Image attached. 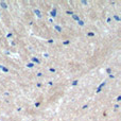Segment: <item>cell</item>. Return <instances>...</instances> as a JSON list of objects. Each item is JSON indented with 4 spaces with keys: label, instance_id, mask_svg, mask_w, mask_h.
I'll return each instance as SVG.
<instances>
[{
    "label": "cell",
    "instance_id": "obj_8",
    "mask_svg": "<svg viewBox=\"0 0 121 121\" xmlns=\"http://www.w3.org/2000/svg\"><path fill=\"white\" fill-rule=\"evenodd\" d=\"M1 69H2V70H4V71H5V72H7V71H9V70H7V68H4V67H1Z\"/></svg>",
    "mask_w": 121,
    "mask_h": 121
},
{
    "label": "cell",
    "instance_id": "obj_1",
    "mask_svg": "<svg viewBox=\"0 0 121 121\" xmlns=\"http://www.w3.org/2000/svg\"><path fill=\"white\" fill-rule=\"evenodd\" d=\"M0 7H3V9H7V3H5L4 1H1V2H0Z\"/></svg>",
    "mask_w": 121,
    "mask_h": 121
},
{
    "label": "cell",
    "instance_id": "obj_4",
    "mask_svg": "<svg viewBox=\"0 0 121 121\" xmlns=\"http://www.w3.org/2000/svg\"><path fill=\"white\" fill-rule=\"evenodd\" d=\"M114 18L116 19L117 21H120V18H119V16H117V15H115V16H114Z\"/></svg>",
    "mask_w": 121,
    "mask_h": 121
},
{
    "label": "cell",
    "instance_id": "obj_2",
    "mask_svg": "<svg viewBox=\"0 0 121 121\" xmlns=\"http://www.w3.org/2000/svg\"><path fill=\"white\" fill-rule=\"evenodd\" d=\"M55 30H56V31H57V32H62V28H61V27H59V26H55Z\"/></svg>",
    "mask_w": 121,
    "mask_h": 121
},
{
    "label": "cell",
    "instance_id": "obj_7",
    "mask_svg": "<svg viewBox=\"0 0 121 121\" xmlns=\"http://www.w3.org/2000/svg\"><path fill=\"white\" fill-rule=\"evenodd\" d=\"M78 22H79V23H80V25H81V26H84V22H83V21H82V20H79V21H78Z\"/></svg>",
    "mask_w": 121,
    "mask_h": 121
},
{
    "label": "cell",
    "instance_id": "obj_9",
    "mask_svg": "<svg viewBox=\"0 0 121 121\" xmlns=\"http://www.w3.org/2000/svg\"><path fill=\"white\" fill-rule=\"evenodd\" d=\"M33 61H34V62H36V63H39V61L37 59H33Z\"/></svg>",
    "mask_w": 121,
    "mask_h": 121
},
{
    "label": "cell",
    "instance_id": "obj_3",
    "mask_svg": "<svg viewBox=\"0 0 121 121\" xmlns=\"http://www.w3.org/2000/svg\"><path fill=\"white\" fill-rule=\"evenodd\" d=\"M51 15H52L53 17H55V16H56V11H55V10H53V11L51 12Z\"/></svg>",
    "mask_w": 121,
    "mask_h": 121
},
{
    "label": "cell",
    "instance_id": "obj_5",
    "mask_svg": "<svg viewBox=\"0 0 121 121\" xmlns=\"http://www.w3.org/2000/svg\"><path fill=\"white\" fill-rule=\"evenodd\" d=\"M34 12H35V13H36V14H37V15H38V16H39V17H40V12H39V11H38V10H35V11H34Z\"/></svg>",
    "mask_w": 121,
    "mask_h": 121
},
{
    "label": "cell",
    "instance_id": "obj_6",
    "mask_svg": "<svg viewBox=\"0 0 121 121\" xmlns=\"http://www.w3.org/2000/svg\"><path fill=\"white\" fill-rule=\"evenodd\" d=\"M73 18H74L75 20H78V21H79V17L77 16V15H73Z\"/></svg>",
    "mask_w": 121,
    "mask_h": 121
}]
</instances>
